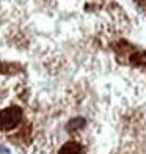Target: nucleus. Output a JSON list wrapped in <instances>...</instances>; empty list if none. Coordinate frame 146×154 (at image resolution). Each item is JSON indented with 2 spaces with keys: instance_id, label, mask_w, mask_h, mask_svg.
I'll use <instances>...</instances> for the list:
<instances>
[{
  "instance_id": "nucleus-1",
  "label": "nucleus",
  "mask_w": 146,
  "mask_h": 154,
  "mask_svg": "<svg viewBox=\"0 0 146 154\" xmlns=\"http://www.w3.org/2000/svg\"><path fill=\"white\" fill-rule=\"evenodd\" d=\"M22 121V109L17 106L0 110V131H11Z\"/></svg>"
},
{
  "instance_id": "nucleus-6",
  "label": "nucleus",
  "mask_w": 146,
  "mask_h": 154,
  "mask_svg": "<svg viewBox=\"0 0 146 154\" xmlns=\"http://www.w3.org/2000/svg\"><path fill=\"white\" fill-rule=\"evenodd\" d=\"M135 2L140 5V6H146V0H135Z\"/></svg>"
},
{
  "instance_id": "nucleus-4",
  "label": "nucleus",
  "mask_w": 146,
  "mask_h": 154,
  "mask_svg": "<svg viewBox=\"0 0 146 154\" xmlns=\"http://www.w3.org/2000/svg\"><path fill=\"white\" fill-rule=\"evenodd\" d=\"M19 71V66L14 63H2L0 65V72L2 74H16Z\"/></svg>"
},
{
  "instance_id": "nucleus-2",
  "label": "nucleus",
  "mask_w": 146,
  "mask_h": 154,
  "mask_svg": "<svg viewBox=\"0 0 146 154\" xmlns=\"http://www.w3.org/2000/svg\"><path fill=\"white\" fill-rule=\"evenodd\" d=\"M58 154H83V146L77 142H66L58 149Z\"/></svg>"
},
{
  "instance_id": "nucleus-5",
  "label": "nucleus",
  "mask_w": 146,
  "mask_h": 154,
  "mask_svg": "<svg viewBox=\"0 0 146 154\" xmlns=\"http://www.w3.org/2000/svg\"><path fill=\"white\" fill-rule=\"evenodd\" d=\"M83 126H85V120L82 116H77V118H72L68 123V131H77V129L83 128Z\"/></svg>"
},
{
  "instance_id": "nucleus-3",
  "label": "nucleus",
  "mask_w": 146,
  "mask_h": 154,
  "mask_svg": "<svg viewBox=\"0 0 146 154\" xmlns=\"http://www.w3.org/2000/svg\"><path fill=\"white\" fill-rule=\"evenodd\" d=\"M129 61H130V65H134V66H146V52H143V51L132 52Z\"/></svg>"
}]
</instances>
